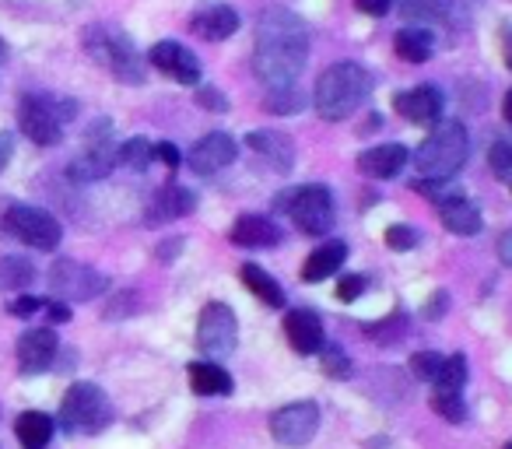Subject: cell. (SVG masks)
Returning <instances> with one entry per match:
<instances>
[{
    "mask_svg": "<svg viewBox=\"0 0 512 449\" xmlns=\"http://www.w3.org/2000/svg\"><path fill=\"white\" fill-rule=\"evenodd\" d=\"M344 257H348V246H344V243H323L316 253H309L306 267H302V281L316 285V281L330 278V274L341 271Z\"/></svg>",
    "mask_w": 512,
    "mask_h": 449,
    "instance_id": "7402d4cb",
    "label": "cell"
},
{
    "mask_svg": "<svg viewBox=\"0 0 512 449\" xmlns=\"http://www.w3.org/2000/svg\"><path fill=\"white\" fill-rule=\"evenodd\" d=\"M488 158H491V169H495V176L512 190V141H495V144H491Z\"/></svg>",
    "mask_w": 512,
    "mask_h": 449,
    "instance_id": "836d02e7",
    "label": "cell"
},
{
    "mask_svg": "<svg viewBox=\"0 0 512 449\" xmlns=\"http://www.w3.org/2000/svg\"><path fill=\"white\" fill-rule=\"evenodd\" d=\"M467 127L456 120L435 123L432 134L421 141V148L414 151V165L425 172L428 179H449L463 162H467Z\"/></svg>",
    "mask_w": 512,
    "mask_h": 449,
    "instance_id": "3957f363",
    "label": "cell"
},
{
    "mask_svg": "<svg viewBox=\"0 0 512 449\" xmlns=\"http://www.w3.org/2000/svg\"><path fill=\"white\" fill-rule=\"evenodd\" d=\"M232 243L235 246H246V250H260V246H278L281 243V232H278V225H274V221L256 218V214H246V218L235 221Z\"/></svg>",
    "mask_w": 512,
    "mask_h": 449,
    "instance_id": "44dd1931",
    "label": "cell"
},
{
    "mask_svg": "<svg viewBox=\"0 0 512 449\" xmlns=\"http://www.w3.org/2000/svg\"><path fill=\"white\" fill-rule=\"evenodd\" d=\"M320 365H323V372H327V376H337V379L348 376V372H351V362L337 348L320 351Z\"/></svg>",
    "mask_w": 512,
    "mask_h": 449,
    "instance_id": "8d00e7d4",
    "label": "cell"
},
{
    "mask_svg": "<svg viewBox=\"0 0 512 449\" xmlns=\"http://www.w3.org/2000/svg\"><path fill=\"white\" fill-rule=\"evenodd\" d=\"M71 109V102H57L50 95H25L22 106H18V123H22L29 141L50 148V144H60V137H64V123L74 116Z\"/></svg>",
    "mask_w": 512,
    "mask_h": 449,
    "instance_id": "8992f818",
    "label": "cell"
},
{
    "mask_svg": "<svg viewBox=\"0 0 512 449\" xmlns=\"http://www.w3.org/2000/svg\"><path fill=\"white\" fill-rule=\"evenodd\" d=\"M246 141H249V148H253V151H260V155L271 158L274 169H278V172H288V169H292L295 148H292V141H288V137L274 134V130H253V134H249Z\"/></svg>",
    "mask_w": 512,
    "mask_h": 449,
    "instance_id": "603a6c76",
    "label": "cell"
},
{
    "mask_svg": "<svg viewBox=\"0 0 512 449\" xmlns=\"http://www.w3.org/2000/svg\"><path fill=\"white\" fill-rule=\"evenodd\" d=\"M432 407H435V414H442L446 421H456V425L467 418L463 397H460V393H453V390H435L432 393Z\"/></svg>",
    "mask_w": 512,
    "mask_h": 449,
    "instance_id": "d6a6232c",
    "label": "cell"
},
{
    "mask_svg": "<svg viewBox=\"0 0 512 449\" xmlns=\"http://www.w3.org/2000/svg\"><path fill=\"white\" fill-rule=\"evenodd\" d=\"M109 400L95 383H74L60 404V421L67 432H102L109 425Z\"/></svg>",
    "mask_w": 512,
    "mask_h": 449,
    "instance_id": "52a82bcc",
    "label": "cell"
},
{
    "mask_svg": "<svg viewBox=\"0 0 512 449\" xmlns=\"http://www.w3.org/2000/svg\"><path fill=\"white\" fill-rule=\"evenodd\" d=\"M151 67H158L162 74H169V78H176L179 85H200V60L193 57L186 46L179 43H158L151 46L148 53Z\"/></svg>",
    "mask_w": 512,
    "mask_h": 449,
    "instance_id": "4fadbf2b",
    "label": "cell"
},
{
    "mask_svg": "<svg viewBox=\"0 0 512 449\" xmlns=\"http://www.w3.org/2000/svg\"><path fill=\"white\" fill-rule=\"evenodd\" d=\"M85 46H88V53H92L95 64H102L120 81H130V85H141L144 81V60L137 57L134 43H130L120 29L92 25V29L85 32Z\"/></svg>",
    "mask_w": 512,
    "mask_h": 449,
    "instance_id": "277c9868",
    "label": "cell"
},
{
    "mask_svg": "<svg viewBox=\"0 0 512 449\" xmlns=\"http://www.w3.org/2000/svg\"><path fill=\"white\" fill-rule=\"evenodd\" d=\"M446 306H449L446 292H435V299H428V306H425V316H428V320H442Z\"/></svg>",
    "mask_w": 512,
    "mask_h": 449,
    "instance_id": "7bdbcfd3",
    "label": "cell"
},
{
    "mask_svg": "<svg viewBox=\"0 0 512 449\" xmlns=\"http://www.w3.org/2000/svg\"><path fill=\"white\" fill-rule=\"evenodd\" d=\"M235 334H239V323L232 309L225 302H207L197 320V348L207 358H225L235 348Z\"/></svg>",
    "mask_w": 512,
    "mask_h": 449,
    "instance_id": "9c48e42d",
    "label": "cell"
},
{
    "mask_svg": "<svg viewBox=\"0 0 512 449\" xmlns=\"http://www.w3.org/2000/svg\"><path fill=\"white\" fill-rule=\"evenodd\" d=\"M46 309H50V320L53 323H67V320H71V309H67V302H46Z\"/></svg>",
    "mask_w": 512,
    "mask_h": 449,
    "instance_id": "ee69618b",
    "label": "cell"
},
{
    "mask_svg": "<svg viewBox=\"0 0 512 449\" xmlns=\"http://www.w3.org/2000/svg\"><path fill=\"white\" fill-rule=\"evenodd\" d=\"M281 197L285 200H278V207L302 232H309V236L330 232V225H334V193H330V186L309 183L292 193H281Z\"/></svg>",
    "mask_w": 512,
    "mask_h": 449,
    "instance_id": "5b68a950",
    "label": "cell"
},
{
    "mask_svg": "<svg viewBox=\"0 0 512 449\" xmlns=\"http://www.w3.org/2000/svg\"><path fill=\"white\" fill-rule=\"evenodd\" d=\"M386 246H393V250H414L418 246V232L414 229H407V225H390L386 229Z\"/></svg>",
    "mask_w": 512,
    "mask_h": 449,
    "instance_id": "d590c367",
    "label": "cell"
},
{
    "mask_svg": "<svg viewBox=\"0 0 512 449\" xmlns=\"http://www.w3.org/2000/svg\"><path fill=\"white\" fill-rule=\"evenodd\" d=\"M50 288L60 295V302H88L106 292V278L78 260H57L50 271Z\"/></svg>",
    "mask_w": 512,
    "mask_h": 449,
    "instance_id": "30bf717a",
    "label": "cell"
},
{
    "mask_svg": "<svg viewBox=\"0 0 512 449\" xmlns=\"http://www.w3.org/2000/svg\"><path fill=\"white\" fill-rule=\"evenodd\" d=\"M358 4V11H365V15H372V18H383L386 11L393 8V0H355Z\"/></svg>",
    "mask_w": 512,
    "mask_h": 449,
    "instance_id": "b9f144b4",
    "label": "cell"
},
{
    "mask_svg": "<svg viewBox=\"0 0 512 449\" xmlns=\"http://www.w3.org/2000/svg\"><path fill=\"white\" fill-rule=\"evenodd\" d=\"M36 281V267L25 257H0V292L29 288Z\"/></svg>",
    "mask_w": 512,
    "mask_h": 449,
    "instance_id": "f1b7e54d",
    "label": "cell"
},
{
    "mask_svg": "<svg viewBox=\"0 0 512 449\" xmlns=\"http://www.w3.org/2000/svg\"><path fill=\"white\" fill-rule=\"evenodd\" d=\"M362 292H365V278H362V274H348V278H341V285H337V299H341V302L358 299Z\"/></svg>",
    "mask_w": 512,
    "mask_h": 449,
    "instance_id": "74e56055",
    "label": "cell"
},
{
    "mask_svg": "<svg viewBox=\"0 0 512 449\" xmlns=\"http://www.w3.org/2000/svg\"><path fill=\"white\" fill-rule=\"evenodd\" d=\"M397 113L404 116L407 123H418V127H435L442 120V92L432 85L411 88V92H400L393 99Z\"/></svg>",
    "mask_w": 512,
    "mask_h": 449,
    "instance_id": "5bb4252c",
    "label": "cell"
},
{
    "mask_svg": "<svg viewBox=\"0 0 512 449\" xmlns=\"http://www.w3.org/2000/svg\"><path fill=\"white\" fill-rule=\"evenodd\" d=\"M8 309H11L15 316H32L36 309H46V302H43V299H32V295H22V299H15Z\"/></svg>",
    "mask_w": 512,
    "mask_h": 449,
    "instance_id": "f35d334b",
    "label": "cell"
},
{
    "mask_svg": "<svg viewBox=\"0 0 512 449\" xmlns=\"http://www.w3.org/2000/svg\"><path fill=\"white\" fill-rule=\"evenodd\" d=\"M442 362H446V358L435 355V351H418V355L411 358V372L421 379V383H435V376H439Z\"/></svg>",
    "mask_w": 512,
    "mask_h": 449,
    "instance_id": "e575fe53",
    "label": "cell"
},
{
    "mask_svg": "<svg viewBox=\"0 0 512 449\" xmlns=\"http://www.w3.org/2000/svg\"><path fill=\"white\" fill-rule=\"evenodd\" d=\"M197 102H200V106H207V109H218V113H225V95H218L211 85L197 88Z\"/></svg>",
    "mask_w": 512,
    "mask_h": 449,
    "instance_id": "ab89813d",
    "label": "cell"
},
{
    "mask_svg": "<svg viewBox=\"0 0 512 449\" xmlns=\"http://www.w3.org/2000/svg\"><path fill=\"white\" fill-rule=\"evenodd\" d=\"M393 50H397L400 60H411V64H425L435 50V39L428 29H418V25H407V29L397 32L393 39Z\"/></svg>",
    "mask_w": 512,
    "mask_h": 449,
    "instance_id": "d4e9b609",
    "label": "cell"
},
{
    "mask_svg": "<svg viewBox=\"0 0 512 449\" xmlns=\"http://www.w3.org/2000/svg\"><path fill=\"white\" fill-rule=\"evenodd\" d=\"M151 158H155V144H151L148 137H130V141L120 144V155H116V162H123L127 169H134V172H144L151 165Z\"/></svg>",
    "mask_w": 512,
    "mask_h": 449,
    "instance_id": "f546056e",
    "label": "cell"
},
{
    "mask_svg": "<svg viewBox=\"0 0 512 449\" xmlns=\"http://www.w3.org/2000/svg\"><path fill=\"white\" fill-rule=\"evenodd\" d=\"M498 257H502L505 267H512V229L505 232L502 239H498Z\"/></svg>",
    "mask_w": 512,
    "mask_h": 449,
    "instance_id": "bcb514c9",
    "label": "cell"
},
{
    "mask_svg": "<svg viewBox=\"0 0 512 449\" xmlns=\"http://www.w3.org/2000/svg\"><path fill=\"white\" fill-rule=\"evenodd\" d=\"M271 432L281 446H306L320 432V407L313 400H299V404L281 407L271 418Z\"/></svg>",
    "mask_w": 512,
    "mask_h": 449,
    "instance_id": "7c38bea8",
    "label": "cell"
},
{
    "mask_svg": "<svg viewBox=\"0 0 512 449\" xmlns=\"http://www.w3.org/2000/svg\"><path fill=\"white\" fill-rule=\"evenodd\" d=\"M372 92V78L365 67L358 64H334L320 74V85H316V113L323 120L337 123L348 120Z\"/></svg>",
    "mask_w": 512,
    "mask_h": 449,
    "instance_id": "7a4b0ae2",
    "label": "cell"
},
{
    "mask_svg": "<svg viewBox=\"0 0 512 449\" xmlns=\"http://www.w3.org/2000/svg\"><path fill=\"white\" fill-rule=\"evenodd\" d=\"M235 155H239V148H235L232 137L228 134H207V137H200L197 148L190 151V165H193V172H200V176H211V172L232 165Z\"/></svg>",
    "mask_w": 512,
    "mask_h": 449,
    "instance_id": "9a60e30c",
    "label": "cell"
},
{
    "mask_svg": "<svg viewBox=\"0 0 512 449\" xmlns=\"http://www.w3.org/2000/svg\"><path fill=\"white\" fill-rule=\"evenodd\" d=\"M242 281H246V288L256 295V299L264 302V306H271V309L285 306V292H281V285L264 271V267L246 264V267H242Z\"/></svg>",
    "mask_w": 512,
    "mask_h": 449,
    "instance_id": "484cf974",
    "label": "cell"
},
{
    "mask_svg": "<svg viewBox=\"0 0 512 449\" xmlns=\"http://www.w3.org/2000/svg\"><path fill=\"white\" fill-rule=\"evenodd\" d=\"M11 151H15V141H11V134H0V172L8 169Z\"/></svg>",
    "mask_w": 512,
    "mask_h": 449,
    "instance_id": "f6af8a7d",
    "label": "cell"
},
{
    "mask_svg": "<svg viewBox=\"0 0 512 449\" xmlns=\"http://www.w3.org/2000/svg\"><path fill=\"white\" fill-rule=\"evenodd\" d=\"M193 211V193L183 190V186H165L155 197V207H151V218H179V214Z\"/></svg>",
    "mask_w": 512,
    "mask_h": 449,
    "instance_id": "83f0119b",
    "label": "cell"
},
{
    "mask_svg": "<svg viewBox=\"0 0 512 449\" xmlns=\"http://www.w3.org/2000/svg\"><path fill=\"white\" fill-rule=\"evenodd\" d=\"M285 334H288V344H292L299 355H316V351H323V344H327L323 323L313 309H292L285 320Z\"/></svg>",
    "mask_w": 512,
    "mask_h": 449,
    "instance_id": "2e32d148",
    "label": "cell"
},
{
    "mask_svg": "<svg viewBox=\"0 0 512 449\" xmlns=\"http://www.w3.org/2000/svg\"><path fill=\"white\" fill-rule=\"evenodd\" d=\"M57 334L53 330H29L18 341V362H22V372H43L50 369V362L57 358Z\"/></svg>",
    "mask_w": 512,
    "mask_h": 449,
    "instance_id": "ac0fdd59",
    "label": "cell"
},
{
    "mask_svg": "<svg viewBox=\"0 0 512 449\" xmlns=\"http://www.w3.org/2000/svg\"><path fill=\"white\" fill-rule=\"evenodd\" d=\"M155 158H162V162H165V165H172V169H179V162H183L179 148H176V144H169V141L155 144Z\"/></svg>",
    "mask_w": 512,
    "mask_h": 449,
    "instance_id": "60d3db41",
    "label": "cell"
},
{
    "mask_svg": "<svg viewBox=\"0 0 512 449\" xmlns=\"http://www.w3.org/2000/svg\"><path fill=\"white\" fill-rule=\"evenodd\" d=\"M8 57V46H4V39H0V60Z\"/></svg>",
    "mask_w": 512,
    "mask_h": 449,
    "instance_id": "681fc988",
    "label": "cell"
},
{
    "mask_svg": "<svg viewBox=\"0 0 512 449\" xmlns=\"http://www.w3.org/2000/svg\"><path fill=\"white\" fill-rule=\"evenodd\" d=\"M15 435L25 442L29 449H43L53 435V418L43 411H25L22 418L15 421Z\"/></svg>",
    "mask_w": 512,
    "mask_h": 449,
    "instance_id": "4316f807",
    "label": "cell"
},
{
    "mask_svg": "<svg viewBox=\"0 0 512 449\" xmlns=\"http://www.w3.org/2000/svg\"><path fill=\"white\" fill-rule=\"evenodd\" d=\"M190 390L200 393V397H225V393H232V376L214 362H193Z\"/></svg>",
    "mask_w": 512,
    "mask_h": 449,
    "instance_id": "cb8c5ba5",
    "label": "cell"
},
{
    "mask_svg": "<svg viewBox=\"0 0 512 449\" xmlns=\"http://www.w3.org/2000/svg\"><path fill=\"white\" fill-rule=\"evenodd\" d=\"M4 232L15 236L18 243L32 246V250H57L60 246V221L50 211L32 204H11L4 211Z\"/></svg>",
    "mask_w": 512,
    "mask_h": 449,
    "instance_id": "ba28073f",
    "label": "cell"
},
{
    "mask_svg": "<svg viewBox=\"0 0 512 449\" xmlns=\"http://www.w3.org/2000/svg\"><path fill=\"white\" fill-rule=\"evenodd\" d=\"M190 29L197 32L200 39H207V43H221V39H228L239 29V15H235V8H228V4H211V8H200L197 15H193Z\"/></svg>",
    "mask_w": 512,
    "mask_h": 449,
    "instance_id": "ffe728a7",
    "label": "cell"
},
{
    "mask_svg": "<svg viewBox=\"0 0 512 449\" xmlns=\"http://www.w3.org/2000/svg\"><path fill=\"white\" fill-rule=\"evenodd\" d=\"M502 113H505V120H509V123H512V92H509V95H505V106H502Z\"/></svg>",
    "mask_w": 512,
    "mask_h": 449,
    "instance_id": "7dc6e473",
    "label": "cell"
},
{
    "mask_svg": "<svg viewBox=\"0 0 512 449\" xmlns=\"http://www.w3.org/2000/svg\"><path fill=\"white\" fill-rule=\"evenodd\" d=\"M446 11V0H400V15L407 22H435Z\"/></svg>",
    "mask_w": 512,
    "mask_h": 449,
    "instance_id": "1f68e13d",
    "label": "cell"
},
{
    "mask_svg": "<svg viewBox=\"0 0 512 449\" xmlns=\"http://www.w3.org/2000/svg\"><path fill=\"white\" fill-rule=\"evenodd\" d=\"M505 64H509V71H512V36L505 39Z\"/></svg>",
    "mask_w": 512,
    "mask_h": 449,
    "instance_id": "c3c4849f",
    "label": "cell"
},
{
    "mask_svg": "<svg viewBox=\"0 0 512 449\" xmlns=\"http://www.w3.org/2000/svg\"><path fill=\"white\" fill-rule=\"evenodd\" d=\"M116 155H120V148H116V141H113V127H109V120H99L88 130L85 151L71 162V176L85 179V183L88 179L109 176V169L116 165Z\"/></svg>",
    "mask_w": 512,
    "mask_h": 449,
    "instance_id": "8fae6325",
    "label": "cell"
},
{
    "mask_svg": "<svg viewBox=\"0 0 512 449\" xmlns=\"http://www.w3.org/2000/svg\"><path fill=\"white\" fill-rule=\"evenodd\" d=\"M502 449H512V442H505V446H502Z\"/></svg>",
    "mask_w": 512,
    "mask_h": 449,
    "instance_id": "f907efd6",
    "label": "cell"
},
{
    "mask_svg": "<svg viewBox=\"0 0 512 449\" xmlns=\"http://www.w3.org/2000/svg\"><path fill=\"white\" fill-rule=\"evenodd\" d=\"M439 218L453 236H477L481 232V211L474 207V200H467L463 193H449L439 197Z\"/></svg>",
    "mask_w": 512,
    "mask_h": 449,
    "instance_id": "e0dca14e",
    "label": "cell"
},
{
    "mask_svg": "<svg viewBox=\"0 0 512 449\" xmlns=\"http://www.w3.org/2000/svg\"><path fill=\"white\" fill-rule=\"evenodd\" d=\"M309 60V29L299 15L285 8H271L256 25V74L271 92L295 88L302 67Z\"/></svg>",
    "mask_w": 512,
    "mask_h": 449,
    "instance_id": "6da1fadb",
    "label": "cell"
},
{
    "mask_svg": "<svg viewBox=\"0 0 512 449\" xmlns=\"http://www.w3.org/2000/svg\"><path fill=\"white\" fill-rule=\"evenodd\" d=\"M463 383H467V358L463 355H453L442 362L439 376H435V390H453L460 393Z\"/></svg>",
    "mask_w": 512,
    "mask_h": 449,
    "instance_id": "4dcf8cb0",
    "label": "cell"
},
{
    "mask_svg": "<svg viewBox=\"0 0 512 449\" xmlns=\"http://www.w3.org/2000/svg\"><path fill=\"white\" fill-rule=\"evenodd\" d=\"M407 158L411 155H407L404 144H376V148H369V151L358 155V169L372 179H393V176H400V169L407 165Z\"/></svg>",
    "mask_w": 512,
    "mask_h": 449,
    "instance_id": "d6986e66",
    "label": "cell"
}]
</instances>
